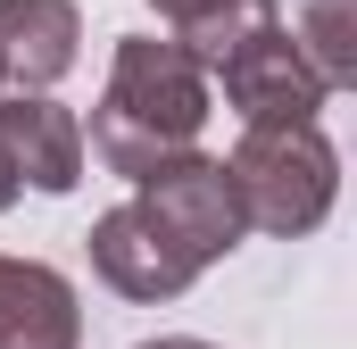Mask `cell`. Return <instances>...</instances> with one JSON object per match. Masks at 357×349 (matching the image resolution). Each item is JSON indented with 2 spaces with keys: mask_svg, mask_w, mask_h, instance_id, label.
Returning a JSON list of instances; mask_svg holds the SVG:
<instances>
[{
  "mask_svg": "<svg viewBox=\"0 0 357 349\" xmlns=\"http://www.w3.org/2000/svg\"><path fill=\"white\" fill-rule=\"evenodd\" d=\"M208 75L225 84V100H233L241 125H316V108L333 100V84H324V75L307 67V50L291 42L282 8H274L266 25H250Z\"/></svg>",
  "mask_w": 357,
  "mask_h": 349,
  "instance_id": "cell-4",
  "label": "cell"
},
{
  "mask_svg": "<svg viewBox=\"0 0 357 349\" xmlns=\"http://www.w3.org/2000/svg\"><path fill=\"white\" fill-rule=\"evenodd\" d=\"M142 349H216V341H191V333H167V341H142Z\"/></svg>",
  "mask_w": 357,
  "mask_h": 349,
  "instance_id": "cell-12",
  "label": "cell"
},
{
  "mask_svg": "<svg viewBox=\"0 0 357 349\" xmlns=\"http://www.w3.org/2000/svg\"><path fill=\"white\" fill-rule=\"evenodd\" d=\"M17 191H25V183H17V167H8V150H0V208H8Z\"/></svg>",
  "mask_w": 357,
  "mask_h": 349,
  "instance_id": "cell-11",
  "label": "cell"
},
{
  "mask_svg": "<svg viewBox=\"0 0 357 349\" xmlns=\"http://www.w3.org/2000/svg\"><path fill=\"white\" fill-rule=\"evenodd\" d=\"M84 17L75 0H0V84L8 91H50L75 67Z\"/></svg>",
  "mask_w": 357,
  "mask_h": 349,
  "instance_id": "cell-8",
  "label": "cell"
},
{
  "mask_svg": "<svg viewBox=\"0 0 357 349\" xmlns=\"http://www.w3.org/2000/svg\"><path fill=\"white\" fill-rule=\"evenodd\" d=\"M0 349H84V308L59 266L0 258Z\"/></svg>",
  "mask_w": 357,
  "mask_h": 349,
  "instance_id": "cell-7",
  "label": "cell"
},
{
  "mask_svg": "<svg viewBox=\"0 0 357 349\" xmlns=\"http://www.w3.org/2000/svg\"><path fill=\"white\" fill-rule=\"evenodd\" d=\"M0 150H8L17 183H33V191H50V200L84 183V125H75V108H59L50 91H8V100H0Z\"/></svg>",
  "mask_w": 357,
  "mask_h": 349,
  "instance_id": "cell-6",
  "label": "cell"
},
{
  "mask_svg": "<svg viewBox=\"0 0 357 349\" xmlns=\"http://www.w3.org/2000/svg\"><path fill=\"white\" fill-rule=\"evenodd\" d=\"M225 174H233V200H241V225L291 242V233H316L333 216L341 150L324 142V125H241Z\"/></svg>",
  "mask_w": 357,
  "mask_h": 349,
  "instance_id": "cell-2",
  "label": "cell"
},
{
  "mask_svg": "<svg viewBox=\"0 0 357 349\" xmlns=\"http://www.w3.org/2000/svg\"><path fill=\"white\" fill-rule=\"evenodd\" d=\"M133 208L175 242L191 266H216L241 250V200H233V174L225 158H199V150H183V158H158L150 174H133Z\"/></svg>",
  "mask_w": 357,
  "mask_h": 349,
  "instance_id": "cell-3",
  "label": "cell"
},
{
  "mask_svg": "<svg viewBox=\"0 0 357 349\" xmlns=\"http://www.w3.org/2000/svg\"><path fill=\"white\" fill-rule=\"evenodd\" d=\"M208 125V75L183 42H158V34H125L116 59H108V91L91 108L84 150H100L108 174H150L158 158H183Z\"/></svg>",
  "mask_w": 357,
  "mask_h": 349,
  "instance_id": "cell-1",
  "label": "cell"
},
{
  "mask_svg": "<svg viewBox=\"0 0 357 349\" xmlns=\"http://www.w3.org/2000/svg\"><path fill=\"white\" fill-rule=\"evenodd\" d=\"M291 42L307 50V67L324 75V84L341 91L357 84V34H349V0H307L299 8V25H291Z\"/></svg>",
  "mask_w": 357,
  "mask_h": 349,
  "instance_id": "cell-10",
  "label": "cell"
},
{
  "mask_svg": "<svg viewBox=\"0 0 357 349\" xmlns=\"http://www.w3.org/2000/svg\"><path fill=\"white\" fill-rule=\"evenodd\" d=\"M91 274H100L108 291H125V299H175V291H191L199 266L125 200V208H108V216L91 225Z\"/></svg>",
  "mask_w": 357,
  "mask_h": 349,
  "instance_id": "cell-5",
  "label": "cell"
},
{
  "mask_svg": "<svg viewBox=\"0 0 357 349\" xmlns=\"http://www.w3.org/2000/svg\"><path fill=\"white\" fill-rule=\"evenodd\" d=\"M150 8L175 25L167 42H183V50L199 59V75H208V67H216L250 25H266V17H274V0H150Z\"/></svg>",
  "mask_w": 357,
  "mask_h": 349,
  "instance_id": "cell-9",
  "label": "cell"
}]
</instances>
